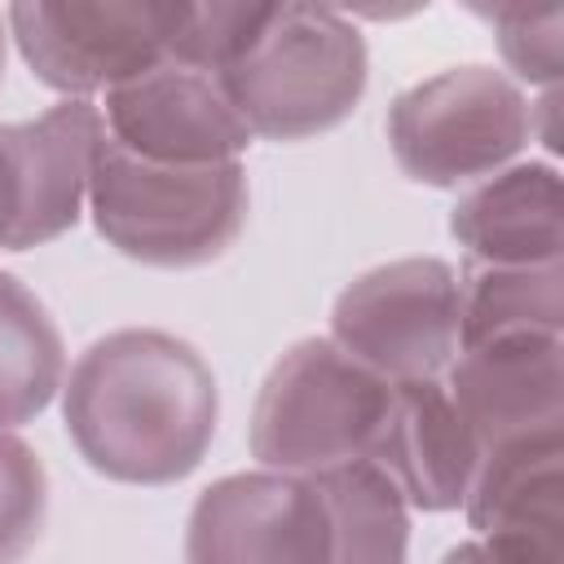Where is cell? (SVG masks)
Wrapping results in <instances>:
<instances>
[{
	"label": "cell",
	"mask_w": 564,
	"mask_h": 564,
	"mask_svg": "<svg viewBox=\"0 0 564 564\" xmlns=\"http://www.w3.org/2000/svg\"><path fill=\"white\" fill-rule=\"evenodd\" d=\"M330 339L383 383L441 379L463 344L454 264L405 256L361 273L335 295Z\"/></svg>",
	"instance_id": "obj_6"
},
{
	"label": "cell",
	"mask_w": 564,
	"mask_h": 564,
	"mask_svg": "<svg viewBox=\"0 0 564 564\" xmlns=\"http://www.w3.org/2000/svg\"><path fill=\"white\" fill-rule=\"evenodd\" d=\"M66 383V348L40 295L0 269V432L31 423Z\"/></svg>",
	"instance_id": "obj_16"
},
{
	"label": "cell",
	"mask_w": 564,
	"mask_h": 564,
	"mask_svg": "<svg viewBox=\"0 0 564 564\" xmlns=\"http://www.w3.org/2000/svg\"><path fill=\"white\" fill-rule=\"evenodd\" d=\"M88 207L97 234L150 269H198L220 260L247 225V172L238 163H150L101 132Z\"/></svg>",
	"instance_id": "obj_3"
},
{
	"label": "cell",
	"mask_w": 564,
	"mask_h": 564,
	"mask_svg": "<svg viewBox=\"0 0 564 564\" xmlns=\"http://www.w3.org/2000/svg\"><path fill=\"white\" fill-rule=\"evenodd\" d=\"M216 414L212 366L167 330H110L62 383V419L79 458L119 485L185 480L216 436Z\"/></svg>",
	"instance_id": "obj_1"
},
{
	"label": "cell",
	"mask_w": 564,
	"mask_h": 564,
	"mask_svg": "<svg viewBox=\"0 0 564 564\" xmlns=\"http://www.w3.org/2000/svg\"><path fill=\"white\" fill-rule=\"evenodd\" d=\"M48 516V476L40 454L0 432V564H22L26 551L40 542Z\"/></svg>",
	"instance_id": "obj_18"
},
{
	"label": "cell",
	"mask_w": 564,
	"mask_h": 564,
	"mask_svg": "<svg viewBox=\"0 0 564 564\" xmlns=\"http://www.w3.org/2000/svg\"><path fill=\"white\" fill-rule=\"evenodd\" d=\"M529 137L533 106L524 88L480 62L419 79L388 106V145L397 167L436 189L502 172Z\"/></svg>",
	"instance_id": "obj_5"
},
{
	"label": "cell",
	"mask_w": 564,
	"mask_h": 564,
	"mask_svg": "<svg viewBox=\"0 0 564 564\" xmlns=\"http://www.w3.org/2000/svg\"><path fill=\"white\" fill-rule=\"evenodd\" d=\"M388 397L392 383L352 361L335 339H300L256 392L251 458L282 476H313L366 458Z\"/></svg>",
	"instance_id": "obj_4"
},
{
	"label": "cell",
	"mask_w": 564,
	"mask_h": 564,
	"mask_svg": "<svg viewBox=\"0 0 564 564\" xmlns=\"http://www.w3.org/2000/svg\"><path fill=\"white\" fill-rule=\"evenodd\" d=\"M172 18L176 4L159 0H22L4 13L31 75L66 101H88L159 66Z\"/></svg>",
	"instance_id": "obj_7"
},
{
	"label": "cell",
	"mask_w": 564,
	"mask_h": 564,
	"mask_svg": "<svg viewBox=\"0 0 564 564\" xmlns=\"http://www.w3.org/2000/svg\"><path fill=\"white\" fill-rule=\"evenodd\" d=\"M251 137L308 141L344 123L366 93V40L326 4H260L247 40L216 70Z\"/></svg>",
	"instance_id": "obj_2"
},
{
	"label": "cell",
	"mask_w": 564,
	"mask_h": 564,
	"mask_svg": "<svg viewBox=\"0 0 564 564\" xmlns=\"http://www.w3.org/2000/svg\"><path fill=\"white\" fill-rule=\"evenodd\" d=\"M480 18H489L498 48L507 57V66L529 79V84H546L555 88L560 79V48H564V9H524V4H498V9H476Z\"/></svg>",
	"instance_id": "obj_19"
},
{
	"label": "cell",
	"mask_w": 564,
	"mask_h": 564,
	"mask_svg": "<svg viewBox=\"0 0 564 564\" xmlns=\"http://www.w3.org/2000/svg\"><path fill=\"white\" fill-rule=\"evenodd\" d=\"M441 564H542L507 542H494V538H471V542H458L441 555Z\"/></svg>",
	"instance_id": "obj_20"
},
{
	"label": "cell",
	"mask_w": 564,
	"mask_h": 564,
	"mask_svg": "<svg viewBox=\"0 0 564 564\" xmlns=\"http://www.w3.org/2000/svg\"><path fill=\"white\" fill-rule=\"evenodd\" d=\"M441 383L480 454L511 436L564 427V335H511L458 348Z\"/></svg>",
	"instance_id": "obj_11"
},
{
	"label": "cell",
	"mask_w": 564,
	"mask_h": 564,
	"mask_svg": "<svg viewBox=\"0 0 564 564\" xmlns=\"http://www.w3.org/2000/svg\"><path fill=\"white\" fill-rule=\"evenodd\" d=\"M101 145L93 101H57L35 119L0 123V247L26 251L62 238L88 198Z\"/></svg>",
	"instance_id": "obj_8"
},
{
	"label": "cell",
	"mask_w": 564,
	"mask_h": 564,
	"mask_svg": "<svg viewBox=\"0 0 564 564\" xmlns=\"http://www.w3.org/2000/svg\"><path fill=\"white\" fill-rule=\"evenodd\" d=\"M560 172L551 163H516L454 203L449 234L467 251V264H560Z\"/></svg>",
	"instance_id": "obj_14"
},
{
	"label": "cell",
	"mask_w": 564,
	"mask_h": 564,
	"mask_svg": "<svg viewBox=\"0 0 564 564\" xmlns=\"http://www.w3.org/2000/svg\"><path fill=\"white\" fill-rule=\"evenodd\" d=\"M4 40L9 35H4V18H0V75H4Z\"/></svg>",
	"instance_id": "obj_21"
},
{
	"label": "cell",
	"mask_w": 564,
	"mask_h": 564,
	"mask_svg": "<svg viewBox=\"0 0 564 564\" xmlns=\"http://www.w3.org/2000/svg\"><path fill=\"white\" fill-rule=\"evenodd\" d=\"M101 132L137 159L203 167L238 163L251 145L247 123L229 106L216 75L163 57L145 75L106 93Z\"/></svg>",
	"instance_id": "obj_9"
},
{
	"label": "cell",
	"mask_w": 564,
	"mask_h": 564,
	"mask_svg": "<svg viewBox=\"0 0 564 564\" xmlns=\"http://www.w3.org/2000/svg\"><path fill=\"white\" fill-rule=\"evenodd\" d=\"M304 480L317 498V564H405L410 507L370 458H352Z\"/></svg>",
	"instance_id": "obj_15"
},
{
	"label": "cell",
	"mask_w": 564,
	"mask_h": 564,
	"mask_svg": "<svg viewBox=\"0 0 564 564\" xmlns=\"http://www.w3.org/2000/svg\"><path fill=\"white\" fill-rule=\"evenodd\" d=\"M458 317V348L511 335H564V264H463Z\"/></svg>",
	"instance_id": "obj_17"
},
{
	"label": "cell",
	"mask_w": 564,
	"mask_h": 564,
	"mask_svg": "<svg viewBox=\"0 0 564 564\" xmlns=\"http://www.w3.org/2000/svg\"><path fill=\"white\" fill-rule=\"evenodd\" d=\"M564 427L498 441L480 454L463 494L467 524L542 564H560L564 538Z\"/></svg>",
	"instance_id": "obj_13"
},
{
	"label": "cell",
	"mask_w": 564,
	"mask_h": 564,
	"mask_svg": "<svg viewBox=\"0 0 564 564\" xmlns=\"http://www.w3.org/2000/svg\"><path fill=\"white\" fill-rule=\"evenodd\" d=\"M414 511H454L480 463V445L441 379L392 383L383 423L366 454Z\"/></svg>",
	"instance_id": "obj_12"
},
{
	"label": "cell",
	"mask_w": 564,
	"mask_h": 564,
	"mask_svg": "<svg viewBox=\"0 0 564 564\" xmlns=\"http://www.w3.org/2000/svg\"><path fill=\"white\" fill-rule=\"evenodd\" d=\"M317 498L304 476L234 471L189 507L185 564H317Z\"/></svg>",
	"instance_id": "obj_10"
}]
</instances>
